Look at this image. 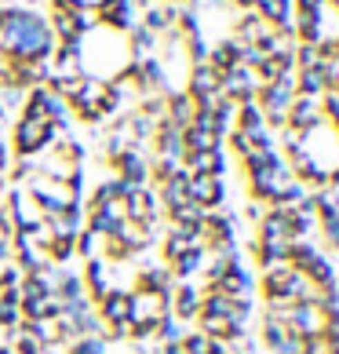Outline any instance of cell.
<instances>
[{"mask_svg": "<svg viewBox=\"0 0 339 354\" xmlns=\"http://www.w3.org/2000/svg\"><path fill=\"white\" fill-rule=\"evenodd\" d=\"M66 354H110V351H106V339H99V336H77L70 339Z\"/></svg>", "mask_w": 339, "mask_h": 354, "instance_id": "obj_23", "label": "cell"}, {"mask_svg": "<svg viewBox=\"0 0 339 354\" xmlns=\"http://www.w3.org/2000/svg\"><path fill=\"white\" fill-rule=\"evenodd\" d=\"M77 4H81V8H88V11H95V8L102 4V0H77Z\"/></svg>", "mask_w": 339, "mask_h": 354, "instance_id": "obj_33", "label": "cell"}, {"mask_svg": "<svg viewBox=\"0 0 339 354\" xmlns=\"http://www.w3.org/2000/svg\"><path fill=\"white\" fill-rule=\"evenodd\" d=\"M252 252L259 259V267H278V263H289V241H255Z\"/></svg>", "mask_w": 339, "mask_h": 354, "instance_id": "obj_20", "label": "cell"}, {"mask_svg": "<svg viewBox=\"0 0 339 354\" xmlns=\"http://www.w3.org/2000/svg\"><path fill=\"white\" fill-rule=\"evenodd\" d=\"M110 165L117 168V179H124L128 187H146V179H150V165H146V157L139 153V147H128L121 150L117 157H110Z\"/></svg>", "mask_w": 339, "mask_h": 354, "instance_id": "obj_8", "label": "cell"}, {"mask_svg": "<svg viewBox=\"0 0 339 354\" xmlns=\"http://www.w3.org/2000/svg\"><path fill=\"white\" fill-rule=\"evenodd\" d=\"M128 296H132V288H110L106 299L95 304V314L106 325H124L128 322Z\"/></svg>", "mask_w": 339, "mask_h": 354, "instance_id": "obj_11", "label": "cell"}, {"mask_svg": "<svg viewBox=\"0 0 339 354\" xmlns=\"http://www.w3.org/2000/svg\"><path fill=\"white\" fill-rule=\"evenodd\" d=\"M289 339V325H284L281 310H267L263 314V347H270L273 354H278V347Z\"/></svg>", "mask_w": 339, "mask_h": 354, "instance_id": "obj_18", "label": "cell"}, {"mask_svg": "<svg viewBox=\"0 0 339 354\" xmlns=\"http://www.w3.org/2000/svg\"><path fill=\"white\" fill-rule=\"evenodd\" d=\"M33 168H37L33 157H19V165H15V172H11V179H15V183H30V179H33Z\"/></svg>", "mask_w": 339, "mask_h": 354, "instance_id": "obj_29", "label": "cell"}, {"mask_svg": "<svg viewBox=\"0 0 339 354\" xmlns=\"http://www.w3.org/2000/svg\"><path fill=\"white\" fill-rule=\"evenodd\" d=\"M59 139L55 124L51 121H33V117H19L15 132H11V150L19 157H37L41 150H48L51 142Z\"/></svg>", "mask_w": 339, "mask_h": 354, "instance_id": "obj_3", "label": "cell"}, {"mask_svg": "<svg viewBox=\"0 0 339 354\" xmlns=\"http://www.w3.org/2000/svg\"><path fill=\"white\" fill-rule=\"evenodd\" d=\"M215 147H223L212 132H204V128L197 124H190V128H182V153H204V150H215Z\"/></svg>", "mask_w": 339, "mask_h": 354, "instance_id": "obj_19", "label": "cell"}, {"mask_svg": "<svg viewBox=\"0 0 339 354\" xmlns=\"http://www.w3.org/2000/svg\"><path fill=\"white\" fill-rule=\"evenodd\" d=\"M157 212H161L157 190H150V187H139L132 198L124 201V219H128V223H139L142 230H150L153 223H157Z\"/></svg>", "mask_w": 339, "mask_h": 354, "instance_id": "obj_7", "label": "cell"}, {"mask_svg": "<svg viewBox=\"0 0 339 354\" xmlns=\"http://www.w3.org/2000/svg\"><path fill=\"white\" fill-rule=\"evenodd\" d=\"M132 51H128V37L110 30V26H95L81 37V51H77V73L88 81L113 84L117 77L128 70Z\"/></svg>", "mask_w": 339, "mask_h": 354, "instance_id": "obj_2", "label": "cell"}, {"mask_svg": "<svg viewBox=\"0 0 339 354\" xmlns=\"http://www.w3.org/2000/svg\"><path fill=\"white\" fill-rule=\"evenodd\" d=\"M208 66H212L219 77L223 73H230L233 66H241V44L233 41V37H226V41H219V44H212L208 48Z\"/></svg>", "mask_w": 339, "mask_h": 354, "instance_id": "obj_14", "label": "cell"}, {"mask_svg": "<svg viewBox=\"0 0 339 354\" xmlns=\"http://www.w3.org/2000/svg\"><path fill=\"white\" fill-rule=\"evenodd\" d=\"M281 318L289 325V333H296V336H321V307L314 299H299V304L284 307Z\"/></svg>", "mask_w": 339, "mask_h": 354, "instance_id": "obj_6", "label": "cell"}, {"mask_svg": "<svg viewBox=\"0 0 339 354\" xmlns=\"http://www.w3.org/2000/svg\"><path fill=\"white\" fill-rule=\"evenodd\" d=\"M204 252H208L204 245H193V248H186V252H182L179 259H172V263H168V270H172V278H175V281H190L193 274H201Z\"/></svg>", "mask_w": 339, "mask_h": 354, "instance_id": "obj_15", "label": "cell"}, {"mask_svg": "<svg viewBox=\"0 0 339 354\" xmlns=\"http://www.w3.org/2000/svg\"><path fill=\"white\" fill-rule=\"evenodd\" d=\"M226 8H238V11H252L255 0H226Z\"/></svg>", "mask_w": 339, "mask_h": 354, "instance_id": "obj_32", "label": "cell"}, {"mask_svg": "<svg viewBox=\"0 0 339 354\" xmlns=\"http://www.w3.org/2000/svg\"><path fill=\"white\" fill-rule=\"evenodd\" d=\"M296 11H307V15H321L325 8H329V0H292Z\"/></svg>", "mask_w": 339, "mask_h": 354, "instance_id": "obj_30", "label": "cell"}, {"mask_svg": "<svg viewBox=\"0 0 339 354\" xmlns=\"http://www.w3.org/2000/svg\"><path fill=\"white\" fill-rule=\"evenodd\" d=\"M0 208H4V205H0Z\"/></svg>", "mask_w": 339, "mask_h": 354, "instance_id": "obj_35", "label": "cell"}, {"mask_svg": "<svg viewBox=\"0 0 339 354\" xmlns=\"http://www.w3.org/2000/svg\"><path fill=\"white\" fill-rule=\"evenodd\" d=\"M186 248H193L186 238H182V234H175V230H168V238H164V259L168 263H172V259H179L182 252H186Z\"/></svg>", "mask_w": 339, "mask_h": 354, "instance_id": "obj_24", "label": "cell"}, {"mask_svg": "<svg viewBox=\"0 0 339 354\" xmlns=\"http://www.w3.org/2000/svg\"><path fill=\"white\" fill-rule=\"evenodd\" d=\"M95 248H99V238H95L91 230H81V234H77V252H81L84 259L95 256Z\"/></svg>", "mask_w": 339, "mask_h": 354, "instance_id": "obj_28", "label": "cell"}, {"mask_svg": "<svg viewBox=\"0 0 339 354\" xmlns=\"http://www.w3.org/2000/svg\"><path fill=\"white\" fill-rule=\"evenodd\" d=\"M0 354H11V347H0Z\"/></svg>", "mask_w": 339, "mask_h": 354, "instance_id": "obj_34", "label": "cell"}, {"mask_svg": "<svg viewBox=\"0 0 339 354\" xmlns=\"http://www.w3.org/2000/svg\"><path fill=\"white\" fill-rule=\"evenodd\" d=\"M263 212H267V208H263V205H259V201H252L249 208H244V216H249V219L255 223V227H259V219H263Z\"/></svg>", "mask_w": 339, "mask_h": 354, "instance_id": "obj_31", "label": "cell"}, {"mask_svg": "<svg viewBox=\"0 0 339 354\" xmlns=\"http://www.w3.org/2000/svg\"><path fill=\"white\" fill-rule=\"evenodd\" d=\"M318 230H321V238L329 241V248H332V252H339V216L318 219Z\"/></svg>", "mask_w": 339, "mask_h": 354, "instance_id": "obj_25", "label": "cell"}, {"mask_svg": "<svg viewBox=\"0 0 339 354\" xmlns=\"http://www.w3.org/2000/svg\"><path fill=\"white\" fill-rule=\"evenodd\" d=\"M318 121H325V117H321V99L296 95V99H292V106H289V128H292V132L303 136L307 128H314Z\"/></svg>", "mask_w": 339, "mask_h": 354, "instance_id": "obj_10", "label": "cell"}, {"mask_svg": "<svg viewBox=\"0 0 339 354\" xmlns=\"http://www.w3.org/2000/svg\"><path fill=\"white\" fill-rule=\"evenodd\" d=\"M201 288L193 285V281H179L172 285V299H168V314H172L175 322H193L197 318V310H201Z\"/></svg>", "mask_w": 339, "mask_h": 354, "instance_id": "obj_9", "label": "cell"}, {"mask_svg": "<svg viewBox=\"0 0 339 354\" xmlns=\"http://www.w3.org/2000/svg\"><path fill=\"white\" fill-rule=\"evenodd\" d=\"M124 219V205H106V208H91L88 212V230L95 238H106V234Z\"/></svg>", "mask_w": 339, "mask_h": 354, "instance_id": "obj_16", "label": "cell"}, {"mask_svg": "<svg viewBox=\"0 0 339 354\" xmlns=\"http://www.w3.org/2000/svg\"><path fill=\"white\" fill-rule=\"evenodd\" d=\"M226 139H230V150L238 153V157H244V153L252 150V136H249V132H241V128H233Z\"/></svg>", "mask_w": 339, "mask_h": 354, "instance_id": "obj_27", "label": "cell"}, {"mask_svg": "<svg viewBox=\"0 0 339 354\" xmlns=\"http://www.w3.org/2000/svg\"><path fill=\"white\" fill-rule=\"evenodd\" d=\"M321 117L332 128H339V95H336V91H325V95H321Z\"/></svg>", "mask_w": 339, "mask_h": 354, "instance_id": "obj_26", "label": "cell"}, {"mask_svg": "<svg viewBox=\"0 0 339 354\" xmlns=\"http://www.w3.org/2000/svg\"><path fill=\"white\" fill-rule=\"evenodd\" d=\"M186 198L197 205V208H204V212H215V208H223V201H226V187H223V179H215V176L190 172Z\"/></svg>", "mask_w": 339, "mask_h": 354, "instance_id": "obj_5", "label": "cell"}, {"mask_svg": "<svg viewBox=\"0 0 339 354\" xmlns=\"http://www.w3.org/2000/svg\"><path fill=\"white\" fill-rule=\"evenodd\" d=\"M259 241H292L289 208H267L263 219H259Z\"/></svg>", "mask_w": 339, "mask_h": 354, "instance_id": "obj_13", "label": "cell"}, {"mask_svg": "<svg viewBox=\"0 0 339 354\" xmlns=\"http://www.w3.org/2000/svg\"><path fill=\"white\" fill-rule=\"evenodd\" d=\"M201 241L208 252H233L238 248V234H233V219L219 212H204L201 219Z\"/></svg>", "mask_w": 339, "mask_h": 354, "instance_id": "obj_4", "label": "cell"}, {"mask_svg": "<svg viewBox=\"0 0 339 354\" xmlns=\"http://www.w3.org/2000/svg\"><path fill=\"white\" fill-rule=\"evenodd\" d=\"M182 336H186V333H182V322H175L172 314H164V318L157 322V333H153L157 344H179Z\"/></svg>", "mask_w": 339, "mask_h": 354, "instance_id": "obj_22", "label": "cell"}, {"mask_svg": "<svg viewBox=\"0 0 339 354\" xmlns=\"http://www.w3.org/2000/svg\"><path fill=\"white\" fill-rule=\"evenodd\" d=\"M193 117H197V102H193L186 91H168L164 102V121H172L175 128H190Z\"/></svg>", "mask_w": 339, "mask_h": 354, "instance_id": "obj_12", "label": "cell"}, {"mask_svg": "<svg viewBox=\"0 0 339 354\" xmlns=\"http://www.w3.org/2000/svg\"><path fill=\"white\" fill-rule=\"evenodd\" d=\"M267 30V22L255 15V11H241L238 15V37H233V41L238 44H255V37Z\"/></svg>", "mask_w": 339, "mask_h": 354, "instance_id": "obj_21", "label": "cell"}, {"mask_svg": "<svg viewBox=\"0 0 339 354\" xmlns=\"http://www.w3.org/2000/svg\"><path fill=\"white\" fill-rule=\"evenodd\" d=\"M233 128H241V132H249V136L263 132L267 117H263V110H259V102H241V106L233 110Z\"/></svg>", "mask_w": 339, "mask_h": 354, "instance_id": "obj_17", "label": "cell"}, {"mask_svg": "<svg viewBox=\"0 0 339 354\" xmlns=\"http://www.w3.org/2000/svg\"><path fill=\"white\" fill-rule=\"evenodd\" d=\"M55 51V33L48 15L37 8H0V55L8 62H48Z\"/></svg>", "mask_w": 339, "mask_h": 354, "instance_id": "obj_1", "label": "cell"}]
</instances>
